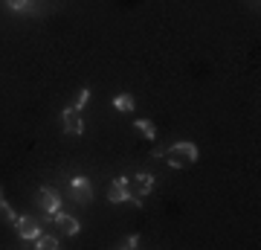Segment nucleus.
<instances>
[{
	"mask_svg": "<svg viewBox=\"0 0 261 250\" xmlns=\"http://www.w3.org/2000/svg\"><path fill=\"white\" fill-rule=\"evenodd\" d=\"M119 247H125V250H130V247H140V236H130V239H125L119 244Z\"/></svg>",
	"mask_w": 261,
	"mask_h": 250,
	"instance_id": "15",
	"label": "nucleus"
},
{
	"mask_svg": "<svg viewBox=\"0 0 261 250\" xmlns=\"http://www.w3.org/2000/svg\"><path fill=\"white\" fill-rule=\"evenodd\" d=\"M108 201H111V204H122V201L137 204V198L130 192V177H116V180L108 186Z\"/></svg>",
	"mask_w": 261,
	"mask_h": 250,
	"instance_id": "3",
	"label": "nucleus"
},
{
	"mask_svg": "<svg viewBox=\"0 0 261 250\" xmlns=\"http://www.w3.org/2000/svg\"><path fill=\"white\" fill-rule=\"evenodd\" d=\"M61 122H64V131L73 134V137H79V134L84 131L82 117H79V111H73V108H64V111H61Z\"/></svg>",
	"mask_w": 261,
	"mask_h": 250,
	"instance_id": "7",
	"label": "nucleus"
},
{
	"mask_svg": "<svg viewBox=\"0 0 261 250\" xmlns=\"http://www.w3.org/2000/svg\"><path fill=\"white\" fill-rule=\"evenodd\" d=\"M53 221H56V227L64 233V236H79V233H82V224H79V218H73V215H67V213H58Z\"/></svg>",
	"mask_w": 261,
	"mask_h": 250,
	"instance_id": "8",
	"label": "nucleus"
},
{
	"mask_svg": "<svg viewBox=\"0 0 261 250\" xmlns=\"http://www.w3.org/2000/svg\"><path fill=\"white\" fill-rule=\"evenodd\" d=\"M35 207L41 210V215H47V218H56L61 213V198L53 186H41L35 192Z\"/></svg>",
	"mask_w": 261,
	"mask_h": 250,
	"instance_id": "2",
	"label": "nucleus"
},
{
	"mask_svg": "<svg viewBox=\"0 0 261 250\" xmlns=\"http://www.w3.org/2000/svg\"><path fill=\"white\" fill-rule=\"evenodd\" d=\"M32 244H35L38 250H58V239L56 236H47V233H41Z\"/></svg>",
	"mask_w": 261,
	"mask_h": 250,
	"instance_id": "10",
	"label": "nucleus"
},
{
	"mask_svg": "<svg viewBox=\"0 0 261 250\" xmlns=\"http://www.w3.org/2000/svg\"><path fill=\"white\" fill-rule=\"evenodd\" d=\"M9 3V9H15V12H23L29 6V0H6Z\"/></svg>",
	"mask_w": 261,
	"mask_h": 250,
	"instance_id": "14",
	"label": "nucleus"
},
{
	"mask_svg": "<svg viewBox=\"0 0 261 250\" xmlns=\"http://www.w3.org/2000/svg\"><path fill=\"white\" fill-rule=\"evenodd\" d=\"M154 189V175H148V172H140L137 177H130V192H134V198H137V207H142V198Z\"/></svg>",
	"mask_w": 261,
	"mask_h": 250,
	"instance_id": "6",
	"label": "nucleus"
},
{
	"mask_svg": "<svg viewBox=\"0 0 261 250\" xmlns=\"http://www.w3.org/2000/svg\"><path fill=\"white\" fill-rule=\"evenodd\" d=\"M87 99H90V90H87V87H82V90H79V96H75V102H73V111L82 113L84 105H87Z\"/></svg>",
	"mask_w": 261,
	"mask_h": 250,
	"instance_id": "13",
	"label": "nucleus"
},
{
	"mask_svg": "<svg viewBox=\"0 0 261 250\" xmlns=\"http://www.w3.org/2000/svg\"><path fill=\"white\" fill-rule=\"evenodd\" d=\"M113 108L122 113H134V96L130 93H116L113 96Z\"/></svg>",
	"mask_w": 261,
	"mask_h": 250,
	"instance_id": "9",
	"label": "nucleus"
},
{
	"mask_svg": "<svg viewBox=\"0 0 261 250\" xmlns=\"http://www.w3.org/2000/svg\"><path fill=\"white\" fill-rule=\"evenodd\" d=\"M163 157L171 169H186L192 163H197V146L195 143H189V140H180L174 146L163 148Z\"/></svg>",
	"mask_w": 261,
	"mask_h": 250,
	"instance_id": "1",
	"label": "nucleus"
},
{
	"mask_svg": "<svg viewBox=\"0 0 261 250\" xmlns=\"http://www.w3.org/2000/svg\"><path fill=\"white\" fill-rule=\"evenodd\" d=\"M0 218H3V221H9V224L18 221V213H15L9 204H6V198H0Z\"/></svg>",
	"mask_w": 261,
	"mask_h": 250,
	"instance_id": "12",
	"label": "nucleus"
},
{
	"mask_svg": "<svg viewBox=\"0 0 261 250\" xmlns=\"http://www.w3.org/2000/svg\"><path fill=\"white\" fill-rule=\"evenodd\" d=\"M70 192H73L75 204H90V201H93V184H90V177L75 175L73 180H70Z\"/></svg>",
	"mask_w": 261,
	"mask_h": 250,
	"instance_id": "5",
	"label": "nucleus"
},
{
	"mask_svg": "<svg viewBox=\"0 0 261 250\" xmlns=\"http://www.w3.org/2000/svg\"><path fill=\"white\" fill-rule=\"evenodd\" d=\"M15 227H18V239L20 241H35L38 236H41V221H38L35 215H18V221H15Z\"/></svg>",
	"mask_w": 261,
	"mask_h": 250,
	"instance_id": "4",
	"label": "nucleus"
},
{
	"mask_svg": "<svg viewBox=\"0 0 261 250\" xmlns=\"http://www.w3.org/2000/svg\"><path fill=\"white\" fill-rule=\"evenodd\" d=\"M134 125H137V131L145 134V140H157V128H154V122H151V120H142V117H140Z\"/></svg>",
	"mask_w": 261,
	"mask_h": 250,
	"instance_id": "11",
	"label": "nucleus"
},
{
	"mask_svg": "<svg viewBox=\"0 0 261 250\" xmlns=\"http://www.w3.org/2000/svg\"><path fill=\"white\" fill-rule=\"evenodd\" d=\"M0 198H3V189H0Z\"/></svg>",
	"mask_w": 261,
	"mask_h": 250,
	"instance_id": "16",
	"label": "nucleus"
}]
</instances>
